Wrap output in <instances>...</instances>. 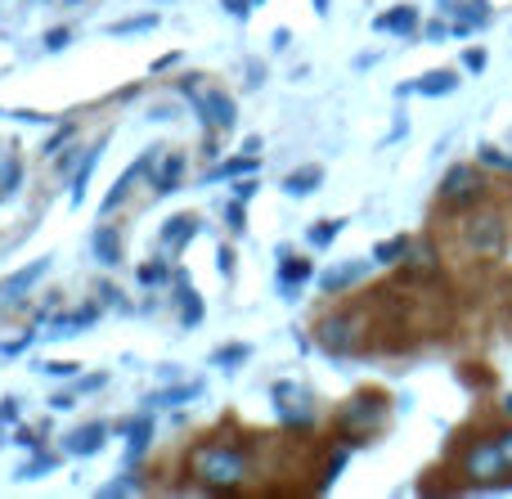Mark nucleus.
<instances>
[{"label": "nucleus", "instance_id": "obj_1", "mask_svg": "<svg viewBox=\"0 0 512 499\" xmlns=\"http://www.w3.org/2000/svg\"><path fill=\"white\" fill-rule=\"evenodd\" d=\"M194 473L207 491H230V486H239L248 477V459L230 446H203L194 455Z\"/></svg>", "mask_w": 512, "mask_h": 499}, {"label": "nucleus", "instance_id": "obj_2", "mask_svg": "<svg viewBox=\"0 0 512 499\" xmlns=\"http://www.w3.org/2000/svg\"><path fill=\"white\" fill-rule=\"evenodd\" d=\"M463 473H468V482H477V486H499V482H508V464H504V455H499V441L490 437V441H477V446L463 455Z\"/></svg>", "mask_w": 512, "mask_h": 499}, {"label": "nucleus", "instance_id": "obj_3", "mask_svg": "<svg viewBox=\"0 0 512 499\" xmlns=\"http://www.w3.org/2000/svg\"><path fill=\"white\" fill-rule=\"evenodd\" d=\"M481 189H486V185H481V176H477L472 167H454L450 176L441 180V198H445L450 207H468V203H477Z\"/></svg>", "mask_w": 512, "mask_h": 499}, {"label": "nucleus", "instance_id": "obj_4", "mask_svg": "<svg viewBox=\"0 0 512 499\" xmlns=\"http://www.w3.org/2000/svg\"><path fill=\"white\" fill-rule=\"evenodd\" d=\"M185 90L194 95L203 122H212L216 131H230V126H234V99L230 95H221V90H194V86H185Z\"/></svg>", "mask_w": 512, "mask_h": 499}, {"label": "nucleus", "instance_id": "obj_5", "mask_svg": "<svg viewBox=\"0 0 512 499\" xmlns=\"http://www.w3.org/2000/svg\"><path fill=\"white\" fill-rule=\"evenodd\" d=\"M468 239L477 243L481 252H495V248H499V239H504V230H499V216H486V221H472Z\"/></svg>", "mask_w": 512, "mask_h": 499}, {"label": "nucleus", "instance_id": "obj_6", "mask_svg": "<svg viewBox=\"0 0 512 499\" xmlns=\"http://www.w3.org/2000/svg\"><path fill=\"white\" fill-rule=\"evenodd\" d=\"M104 437H108L104 423H90V428H81L77 437H68V450L72 455H95V450L104 446Z\"/></svg>", "mask_w": 512, "mask_h": 499}, {"label": "nucleus", "instance_id": "obj_7", "mask_svg": "<svg viewBox=\"0 0 512 499\" xmlns=\"http://www.w3.org/2000/svg\"><path fill=\"white\" fill-rule=\"evenodd\" d=\"M41 275H45V261H36V266H27V270H18V275H9L5 284H0V302H9V297L23 293V288H32Z\"/></svg>", "mask_w": 512, "mask_h": 499}, {"label": "nucleus", "instance_id": "obj_8", "mask_svg": "<svg viewBox=\"0 0 512 499\" xmlns=\"http://www.w3.org/2000/svg\"><path fill=\"white\" fill-rule=\"evenodd\" d=\"M414 23H418V14H414V5H400L396 14H382L378 23V32H414Z\"/></svg>", "mask_w": 512, "mask_h": 499}, {"label": "nucleus", "instance_id": "obj_9", "mask_svg": "<svg viewBox=\"0 0 512 499\" xmlns=\"http://www.w3.org/2000/svg\"><path fill=\"white\" fill-rule=\"evenodd\" d=\"M180 171H185V158H180V153L162 158V171H158V180H153V189H158V194H171V189L180 185Z\"/></svg>", "mask_w": 512, "mask_h": 499}, {"label": "nucleus", "instance_id": "obj_10", "mask_svg": "<svg viewBox=\"0 0 512 499\" xmlns=\"http://www.w3.org/2000/svg\"><path fill=\"white\" fill-rule=\"evenodd\" d=\"M194 230H198L194 216H176V221H167V230H162V243H167V248H180L185 239H194Z\"/></svg>", "mask_w": 512, "mask_h": 499}, {"label": "nucleus", "instance_id": "obj_11", "mask_svg": "<svg viewBox=\"0 0 512 499\" xmlns=\"http://www.w3.org/2000/svg\"><path fill=\"white\" fill-rule=\"evenodd\" d=\"M319 176H324L319 167H301V171H292V176L283 180V189H288L292 198H301V194H310V189L319 185Z\"/></svg>", "mask_w": 512, "mask_h": 499}, {"label": "nucleus", "instance_id": "obj_12", "mask_svg": "<svg viewBox=\"0 0 512 499\" xmlns=\"http://www.w3.org/2000/svg\"><path fill=\"white\" fill-rule=\"evenodd\" d=\"M454 86H459V77H454V72H427L414 90H418V95H450Z\"/></svg>", "mask_w": 512, "mask_h": 499}, {"label": "nucleus", "instance_id": "obj_13", "mask_svg": "<svg viewBox=\"0 0 512 499\" xmlns=\"http://www.w3.org/2000/svg\"><path fill=\"white\" fill-rule=\"evenodd\" d=\"M95 252H99V261H104V266H117V261H122V252H117V230H99L95 234Z\"/></svg>", "mask_w": 512, "mask_h": 499}, {"label": "nucleus", "instance_id": "obj_14", "mask_svg": "<svg viewBox=\"0 0 512 499\" xmlns=\"http://www.w3.org/2000/svg\"><path fill=\"white\" fill-rule=\"evenodd\" d=\"M364 275V266H346V270H333V275H324L319 279V288H324V293H337V288L342 284H355V279Z\"/></svg>", "mask_w": 512, "mask_h": 499}, {"label": "nucleus", "instance_id": "obj_15", "mask_svg": "<svg viewBox=\"0 0 512 499\" xmlns=\"http://www.w3.org/2000/svg\"><path fill=\"white\" fill-rule=\"evenodd\" d=\"M95 306H86V311H77V315H59V320H54V329L59 333H72V329H86V324H95Z\"/></svg>", "mask_w": 512, "mask_h": 499}, {"label": "nucleus", "instance_id": "obj_16", "mask_svg": "<svg viewBox=\"0 0 512 499\" xmlns=\"http://www.w3.org/2000/svg\"><path fill=\"white\" fill-rule=\"evenodd\" d=\"M176 284H180V306H185V324H198V320H203V306H198V297L189 293L185 275H176Z\"/></svg>", "mask_w": 512, "mask_h": 499}, {"label": "nucleus", "instance_id": "obj_17", "mask_svg": "<svg viewBox=\"0 0 512 499\" xmlns=\"http://www.w3.org/2000/svg\"><path fill=\"white\" fill-rule=\"evenodd\" d=\"M95 162H99V149L86 153V162H81L77 180H72V203H81V198H86V180H90V171H95Z\"/></svg>", "mask_w": 512, "mask_h": 499}, {"label": "nucleus", "instance_id": "obj_18", "mask_svg": "<svg viewBox=\"0 0 512 499\" xmlns=\"http://www.w3.org/2000/svg\"><path fill=\"white\" fill-rule=\"evenodd\" d=\"M405 252H409V239H391V243H378V252H373V261H382V266H387V261L405 257Z\"/></svg>", "mask_w": 512, "mask_h": 499}, {"label": "nucleus", "instance_id": "obj_19", "mask_svg": "<svg viewBox=\"0 0 512 499\" xmlns=\"http://www.w3.org/2000/svg\"><path fill=\"white\" fill-rule=\"evenodd\" d=\"M243 171H256V153H248V158H230L225 167H216L212 176H243Z\"/></svg>", "mask_w": 512, "mask_h": 499}, {"label": "nucleus", "instance_id": "obj_20", "mask_svg": "<svg viewBox=\"0 0 512 499\" xmlns=\"http://www.w3.org/2000/svg\"><path fill=\"white\" fill-rule=\"evenodd\" d=\"M153 23H158L153 14H144V18H126V23H113V36H126V32H149Z\"/></svg>", "mask_w": 512, "mask_h": 499}, {"label": "nucleus", "instance_id": "obj_21", "mask_svg": "<svg viewBox=\"0 0 512 499\" xmlns=\"http://www.w3.org/2000/svg\"><path fill=\"white\" fill-rule=\"evenodd\" d=\"M337 230H342V221H324L319 230H310V243H315V248H324V243L337 239Z\"/></svg>", "mask_w": 512, "mask_h": 499}, {"label": "nucleus", "instance_id": "obj_22", "mask_svg": "<svg viewBox=\"0 0 512 499\" xmlns=\"http://www.w3.org/2000/svg\"><path fill=\"white\" fill-rule=\"evenodd\" d=\"M306 275H310V266H306V261H288V266L279 270V279H283V284H297V279H306Z\"/></svg>", "mask_w": 512, "mask_h": 499}, {"label": "nucleus", "instance_id": "obj_23", "mask_svg": "<svg viewBox=\"0 0 512 499\" xmlns=\"http://www.w3.org/2000/svg\"><path fill=\"white\" fill-rule=\"evenodd\" d=\"M144 446H149V419H140V423L131 428V455H140Z\"/></svg>", "mask_w": 512, "mask_h": 499}, {"label": "nucleus", "instance_id": "obj_24", "mask_svg": "<svg viewBox=\"0 0 512 499\" xmlns=\"http://www.w3.org/2000/svg\"><path fill=\"white\" fill-rule=\"evenodd\" d=\"M225 221H230V230H234V234H243V225H248V216H243V198H239V203H230Z\"/></svg>", "mask_w": 512, "mask_h": 499}, {"label": "nucleus", "instance_id": "obj_25", "mask_svg": "<svg viewBox=\"0 0 512 499\" xmlns=\"http://www.w3.org/2000/svg\"><path fill=\"white\" fill-rule=\"evenodd\" d=\"M171 275V266H167V261H162V266H144L140 270V279H144V284H158V279H167Z\"/></svg>", "mask_w": 512, "mask_h": 499}, {"label": "nucleus", "instance_id": "obj_26", "mask_svg": "<svg viewBox=\"0 0 512 499\" xmlns=\"http://www.w3.org/2000/svg\"><path fill=\"white\" fill-rule=\"evenodd\" d=\"M495 441H499V455H504V464H508V473H512V428H508V432H499Z\"/></svg>", "mask_w": 512, "mask_h": 499}, {"label": "nucleus", "instance_id": "obj_27", "mask_svg": "<svg viewBox=\"0 0 512 499\" xmlns=\"http://www.w3.org/2000/svg\"><path fill=\"white\" fill-rule=\"evenodd\" d=\"M248 356V347H225L221 356H216V365H234V360H243Z\"/></svg>", "mask_w": 512, "mask_h": 499}, {"label": "nucleus", "instance_id": "obj_28", "mask_svg": "<svg viewBox=\"0 0 512 499\" xmlns=\"http://www.w3.org/2000/svg\"><path fill=\"white\" fill-rule=\"evenodd\" d=\"M225 9H230V14H248V9H252V0H225Z\"/></svg>", "mask_w": 512, "mask_h": 499}, {"label": "nucleus", "instance_id": "obj_29", "mask_svg": "<svg viewBox=\"0 0 512 499\" xmlns=\"http://www.w3.org/2000/svg\"><path fill=\"white\" fill-rule=\"evenodd\" d=\"M45 45H50V50H63V45H68V32H50L45 36Z\"/></svg>", "mask_w": 512, "mask_h": 499}, {"label": "nucleus", "instance_id": "obj_30", "mask_svg": "<svg viewBox=\"0 0 512 499\" xmlns=\"http://www.w3.org/2000/svg\"><path fill=\"white\" fill-rule=\"evenodd\" d=\"M45 374H54V378H68V374H77V365H45Z\"/></svg>", "mask_w": 512, "mask_h": 499}, {"label": "nucleus", "instance_id": "obj_31", "mask_svg": "<svg viewBox=\"0 0 512 499\" xmlns=\"http://www.w3.org/2000/svg\"><path fill=\"white\" fill-rule=\"evenodd\" d=\"M252 194H256V185H252V180H243V185H234V198H243V203H248Z\"/></svg>", "mask_w": 512, "mask_h": 499}, {"label": "nucleus", "instance_id": "obj_32", "mask_svg": "<svg viewBox=\"0 0 512 499\" xmlns=\"http://www.w3.org/2000/svg\"><path fill=\"white\" fill-rule=\"evenodd\" d=\"M315 9H319V14H324V9H328V0H315Z\"/></svg>", "mask_w": 512, "mask_h": 499}, {"label": "nucleus", "instance_id": "obj_33", "mask_svg": "<svg viewBox=\"0 0 512 499\" xmlns=\"http://www.w3.org/2000/svg\"><path fill=\"white\" fill-rule=\"evenodd\" d=\"M504 405H508V414H512V396H508V401H504Z\"/></svg>", "mask_w": 512, "mask_h": 499}]
</instances>
